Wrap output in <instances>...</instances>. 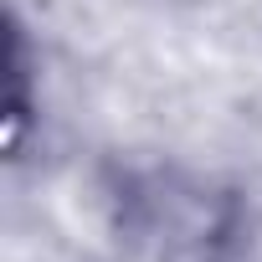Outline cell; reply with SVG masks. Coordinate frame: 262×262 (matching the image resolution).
I'll return each mask as SVG.
<instances>
[{
  "instance_id": "6da1fadb",
  "label": "cell",
  "mask_w": 262,
  "mask_h": 262,
  "mask_svg": "<svg viewBox=\"0 0 262 262\" xmlns=\"http://www.w3.org/2000/svg\"><path fill=\"white\" fill-rule=\"evenodd\" d=\"M118 231L149 262H252V216L236 190L185 170H134L113 190Z\"/></svg>"
}]
</instances>
